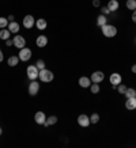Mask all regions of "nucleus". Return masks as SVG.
I'll use <instances>...</instances> for the list:
<instances>
[{"label": "nucleus", "mask_w": 136, "mask_h": 148, "mask_svg": "<svg viewBox=\"0 0 136 148\" xmlns=\"http://www.w3.org/2000/svg\"><path fill=\"white\" fill-rule=\"evenodd\" d=\"M101 32H102V34H104L105 37H108V38H113V37L117 36V27L113 26V25L106 23V25H104V26L101 27Z\"/></svg>", "instance_id": "obj_1"}, {"label": "nucleus", "mask_w": 136, "mask_h": 148, "mask_svg": "<svg viewBox=\"0 0 136 148\" xmlns=\"http://www.w3.org/2000/svg\"><path fill=\"white\" fill-rule=\"evenodd\" d=\"M38 79H40L42 83H50V82L54 79V75H53V72H52V71H49V69L44 68V69H41V71H40Z\"/></svg>", "instance_id": "obj_2"}, {"label": "nucleus", "mask_w": 136, "mask_h": 148, "mask_svg": "<svg viewBox=\"0 0 136 148\" xmlns=\"http://www.w3.org/2000/svg\"><path fill=\"white\" fill-rule=\"evenodd\" d=\"M26 75L30 80H37L38 79V75H40V69L37 68V65H29L26 69Z\"/></svg>", "instance_id": "obj_3"}, {"label": "nucleus", "mask_w": 136, "mask_h": 148, "mask_svg": "<svg viewBox=\"0 0 136 148\" xmlns=\"http://www.w3.org/2000/svg\"><path fill=\"white\" fill-rule=\"evenodd\" d=\"M18 57L21 61H29L30 58H32V49H29V48H22V49H19V53H18Z\"/></svg>", "instance_id": "obj_4"}, {"label": "nucleus", "mask_w": 136, "mask_h": 148, "mask_svg": "<svg viewBox=\"0 0 136 148\" xmlns=\"http://www.w3.org/2000/svg\"><path fill=\"white\" fill-rule=\"evenodd\" d=\"M22 25L25 29L30 30V29H33V27L36 26V19H34L33 15H25V18L22 21Z\"/></svg>", "instance_id": "obj_5"}, {"label": "nucleus", "mask_w": 136, "mask_h": 148, "mask_svg": "<svg viewBox=\"0 0 136 148\" xmlns=\"http://www.w3.org/2000/svg\"><path fill=\"white\" fill-rule=\"evenodd\" d=\"M12 41H14V46L18 48V49H22V48L26 46V40H25V37L19 36V34H15Z\"/></svg>", "instance_id": "obj_6"}, {"label": "nucleus", "mask_w": 136, "mask_h": 148, "mask_svg": "<svg viewBox=\"0 0 136 148\" xmlns=\"http://www.w3.org/2000/svg\"><path fill=\"white\" fill-rule=\"evenodd\" d=\"M29 94L32 95V97H36L38 94V91H40V83L37 80H30V84H29Z\"/></svg>", "instance_id": "obj_7"}, {"label": "nucleus", "mask_w": 136, "mask_h": 148, "mask_svg": "<svg viewBox=\"0 0 136 148\" xmlns=\"http://www.w3.org/2000/svg\"><path fill=\"white\" fill-rule=\"evenodd\" d=\"M109 80H110V84L113 86V88H116L122 82V76L120 73H117V72H114V73H112V75L109 76Z\"/></svg>", "instance_id": "obj_8"}, {"label": "nucleus", "mask_w": 136, "mask_h": 148, "mask_svg": "<svg viewBox=\"0 0 136 148\" xmlns=\"http://www.w3.org/2000/svg\"><path fill=\"white\" fill-rule=\"evenodd\" d=\"M90 79H91V83H98V84H100L101 82L105 79V75L102 71H95V72H93V75L90 76Z\"/></svg>", "instance_id": "obj_9"}, {"label": "nucleus", "mask_w": 136, "mask_h": 148, "mask_svg": "<svg viewBox=\"0 0 136 148\" xmlns=\"http://www.w3.org/2000/svg\"><path fill=\"white\" fill-rule=\"evenodd\" d=\"M78 124H79V126H82V128H87V126L90 125V117L86 116V114H80V116L78 117Z\"/></svg>", "instance_id": "obj_10"}, {"label": "nucleus", "mask_w": 136, "mask_h": 148, "mask_svg": "<svg viewBox=\"0 0 136 148\" xmlns=\"http://www.w3.org/2000/svg\"><path fill=\"white\" fill-rule=\"evenodd\" d=\"M34 121H36V124H38V125H44V122L46 121V116L44 112H37L36 114H34Z\"/></svg>", "instance_id": "obj_11"}, {"label": "nucleus", "mask_w": 136, "mask_h": 148, "mask_svg": "<svg viewBox=\"0 0 136 148\" xmlns=\"http://www.w3.org/2000/svg\"><path fill=\"white\" fill-rule=\"evenodd\" d=\"M36 45L38 46V48H45V46L48 45V37L44 36V34L38 36L36 40Z\"/></svg>", "instance_id": "obj_12"}, {"label": "nucleus", "mask_w": 136, "mask_h": 148, "mask_svg": "<svg viewBox=\"0 0 136 148\" xmlns=\"http://www.w3.org/2000/svg\"><path fill=\"white\" fill-rule=\"evenodd\" d=\"M79 86H80L82 88H90L91 86V79L87 76H82L79 77Z\"/></svg>", "instance_id": "obj_13"}, {"label": "nucleus", "mask_w": 136, "mask_h": 148, "mask_svg": "<svg viewBox=\"0 0 136 148\" xmlns=\"http://www.w3.org/2000/svg\"><path fill=\"white\" fill-rule=\"evenodd\" d=\"M7 29H8L10 32H11V34H18L19 30H21V26H19V23L18 22H10L8 23V26H7Z\"/></svg>", "instance_id": "obj_14"}, {"label": "nucleus", "mask_w": 136, "mask_h": 148, "mask_svg": "<svg viewBox=\"0 0 136 148\" xmlns=\"http://www.w3.org/2000/svg\"><path fill=\"white\" fill-rule=\"evenodd\" d=\"M109 8L110 12H114V11H117L118 7H120V3H118L117 0H109L108 1V5H106Z\"/></svg>", "instance_id": "obj_15"}, {"label": "nucleus", "mask_w": 136, "mask_h": 148, "mask_svg": "<svg viewBox=\"0 0 136 148\" xmlns=\"http://www.w3.org/2000/svg\"><path fill=\"white\" fill-rule=\"evenodd\" d=\"M36 27L40 30V32H42V30H45L46 27H48V22H46L44 18H40L36 21Z\"/></svg>", "instance_id": "obj_16"}, {"label": "nucleus", "mask_w": 136, "mask_h": 148, "mask_svg": "<svg viewBox=\"0 0 136 148\" xmlns=\"http://www.w3.org/2000/svg\"><path fill=\"white\" fill-rule=\"evenodd\" d=\"M125 108L128 110H136V98H127L125 101Z\"/></svg>", "instance_id": "obj_17"}, {"label": "nucleus", "mask_w": 136, "mask_h": 148, "mask_svg": "<svg viewBox=\"0 0 136 148\" xmlns=\"http://www.w3.org/2000/svg\"><path fill=\"white\" fill-rule=\"evenodd\" d=\"M10 37H11V32L8 29H0V40L7 41L10 40Z\"/></svg>", "instance_id": "obj_18"}, {"label": "nucleus", "mask_w": 136, "mask_h": 148, "mask_svg": "<svg viewBox=\"0 0 136 148\" xmlns=\"http://www.w3.org/2000/svg\"><path fill=\"white\" fill-rule=\"evenodd\" d=\"M106 23H108V18H106V15H104V14L98 15V18H97V26L102 27L104 25H106Z\"/></svg>", "instance_id": "obj_19"}, {"label": "nucleus", "mask_w": 136, "mask_h": 148, "mask_svg": "<svg viewBox=\"0 0 136 148\" xmlns=\"http://www.w3.org/2000/svg\"><path fill=\"white\" fill-rule=\"evenodd\" d=\"M19 61H21V60H19L18 56H11V57H8V60H7V64H8L10 67H16Z\"/></svg>", "instance_id": "obj_20"}, {"label": "nucleus", "mask_w": 136, "mask_h": 148, "mask_svg": "<svg viewBox=\"0 0 136 148\" xmlns=\"http://www.w3.org/2000/svg\"><path fill=\"white\" fill-rule=\"evenodd\" d=\"M57 117L56 116H50L46 118V121L44 122V126H50V125H54V124H57Z\"/></svg>", "instance_id": "obj_21"}, {"label": "nucleus", "mask_w": 136, "mask_h": 148, "mask_svg": "<svg viewBox=\"0 0 136 148\" xmlns=\"http://www.w3.org/2000/svg\"><path fill=\"white\" fill-rule=\"evenodd\" d=\"M124 95H125V98H136V90L135 88H127Z\"/></svg>", "instance_id": "obj_22"}, {"label": "nucleus", "mask_w": 136, "mask_h": 148, "mask_svg": "<svg viewBox=\"0 0 136 148\" xmlns=\"http://www.w3.org/2000/svg\"><path fill=\"white\" fill-rule=\"evenodd\" d=\"M100 90H101V87H100V84H98V83H91L90 91L93 92V94H98V92H100Z\"/></svg>", "instance_id": "obj_23"}, {"label": "nucleus", "mask_w": 136, "mask_h": 148, "mask_svg": "<svg viewBox=\"0 0 136 148\" xmlns=\"http://www.w3.org/2000/svg\"><path fill=\"white\" fill-rule=\"evenodd\" d=\"M127 8L131 10V11H135L136 10V0H127Z\"/></svg>", "instance_id": "obj_24"}, {"label": "nucleus", "mask_w": 136, "mask_h": 148, "mask_svg": "<svg viewBox=\"0 0 136 148\" xmlns=\"http://www.w3.org/2000/svg\"><path fill=\"white\" fill-rule=\"evenodd\" d=\"M10 21L7 18H3V16H0V29H5V27L8 26Z\"/></svg>", "instance_id": "obj_25"}, {"label": "nucleus", "mask_w": 136, "mask_h": 148, "mask_svg": "<svg viewBox=\"0 0 136 148\" xmlns=\"http://www.w3.org/2000/svg\"><path fill=\"white\" fill-rule=\"evenodd\" d=\"M98 121H100V114H98V113L91 114V116H90V122H91V124H97Z\"/></svg>", "instance_id": "obj_26"}, {"label": "nucleus", "mask_w": 136, "mask_h": 148, "mask_svg": "<svg viewBox=\"0 0 136 148\" xmlns=\"http://www.w3.org/2000/svg\"><path fill=\"white\" fill-rule=\"evenodd\" d=\"M127 86L125 84H121V83H120V84L117 86V87H116V90L118 91V92H120V94H125V91H127Z\"/></svg>", "instance_id": "obj_27"}, {"label": "nucleus", "mask_w": 136, "mask_h": 148, "mask_svg": "<svg viewBox=\"0 0 136 148\" xmlns=\"http://www.w3.org/2000/svg\"><path fill=\"white\" fill-rule=\"evenodd\" d=\"M36 65H37V68H38L40 71H41V69H44V68H46L45 67V61H44V60H41V58H40V60H37Z\"/></svg>", "instance_id": "obj_28"}, {"label": "nucleus", "mask_w": 136, "mask_h": 148, "mask_svg": "<svg viewBox=\"0 0 136 148\" xmlns=\"http://www.w3.org/2000/svg\"><path fill=\"white\" fill-rule=\"evenodd\" d=\"M101 14H104V15H108V14H110V11H109L108 7H101Z\"/></svg>", "instance_id": "obj_29"}, {"label": "nucleus", "mask_w": 136, "mask_h": 148, "mask_svg": "<svg viewBox=\"0 0 136 148\" xmlns=\"http://www.w3.org/2000/svg\"><path fill=\"white\" fill-rule=\"evenodd\" d=\"M93 5H94V7H100L101 1H100V0H93Z\"/></svg>", "instance_id": "obj_30"}, {"label": "nucleus", "mask_w": 136, "mask_h": 148, "mask_svg": "<svg viewBox=\"0 0 136 148\" xmlns=\"http://www.w3.org/2000/svg\"><path fill=\"white\" fill-rule=\"evenodd\" d=\"M5 45H7V46H12L14 45V41L12 40H7V41H5Z\"/></svg>", "instance_id": "obj_31"}, {"label": "nucleus", "mask_w": 136, "mask_h": 148, "mask_svg": "<svg viewBox=\"0 0 136 148\" xmlns=\"http://www.w3.org/2000/svg\"><path fill=\"white\" fill-rule=\"evenodd\" d=\"M132 22L136 23V10L135 11H132Z\"/></svg>", "instance_id": "obj_32"}, {"label": "nucleus", "mask_w": 136, "mask_h": 148, "mask_svg": "<svg viewBox=\"0 0 136 148\" xmlns=\"http://www.w3.org/2000/svg\"><path fill=\"white\" fill-rule=\"evenodd\" d=\"M4 60V54H3V52H1V49H0V63Z\"/></svg>", "instance_id": "obj_33"}, {"label": "nucleus", "mask_w": 136, "mask_h": 148, "mask_svg": "<svg viewBox=\"0 0 136 148\" xmlns=\"http://www.w3.org/2000/svg\"><path fill=\"white\" fill-rule=\"evenodd\" d=\"M10 21V22H14V21H15V16H14V15H10L8 18H7Z\"/></svg>", "instance_id": "obj_34"}, {"label": "nucleus", "mask_w": 136, "mask_h": 148, "mask_svg": "<svg viewBox=\"0 0 136 148\" xmlns=\"http://www.w3.org/2000/svg\"><path fill=\"white\" fill-rule=\"evenodd\" d=\"M132 72H133V73H136V64H133V65H132Z\"/></svg>", "instance_id": "obj_35"}, {"label": "nucleus", "mask_w": 136, "mask_h": 148, "mask_svg": "<svg viewBox=\"0 0 136 148\" xmlns=\"http://www.w3.org/2000/svg\"><path fill=\"white\" fill-rule=\"evenodd\" d=\"M1 133H3V129H1V128H0V136H1Z\"/></svg>", "instance_id": "obj_36"}, {"label": "nucleus", "mask_w": 136, "mask_h": 148, "mask_svg": "<svg viewBox=\"0 0 136 148\" xmlns=\"http://www.w3.org/2000/svg\"><path fill=\"white\" fill-rule=\"evenodd\" d=\"M135 42H136V40H135Z\"/></svg>", "instance_id": "obj_37"}]
</instances>
